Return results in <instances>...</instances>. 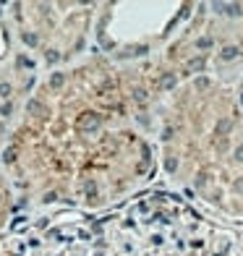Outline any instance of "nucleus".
Returning <instances> with one entry per match:
<instances>
[{
	"label": "nucleus",
	"mask_w": 243,
	"mask_h": 256,
	"mask_svg": "<svg viewBox=\"0 0 243 256\" xmlns=\"http://www.w3.org/2000/svg\"><path fill=\"white\" fill-rule=\"evenodd\" d=\"M99 126V115H94V113H86L84 118H78V128L81 131H94Z\"/></svg>",
	"instance_id": "f257e3e1"
},
{
	"label": "nucleus",
	"mask_w": 243,
	"mask_h": 256,
	"mask_svg": "<svg viewBox=\"0 0 243 256\" xmlns=\"http://www.w3.org/2000/svg\"><path fill=\"white\" fill-rule=\"evenodd\" d=\"M8 92H11L8 84H0V97H8Z\"/></svg>",
	"instance_id": "f03ea898"
}]
</instances>
